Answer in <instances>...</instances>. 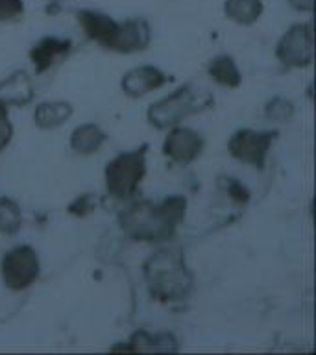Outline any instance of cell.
I'll return each instance as SVG.
<instances>
[{"instance_id": "obj_11", "label": "cell", "mask_w": 316, "mask_h": 355, "mask_svg": "<svg viewBox=\"0 0 316 355\" xmlns=\"http://www.w3.org/2000/svg\"><path fill=\"white\" fill-rule=\"evenodd\" d=\"M72 49L71 39L63 37H43L41 41L33 44L30 50V60H32L35 72H44L49 71L50 67L54 65L55 61L65 58Z\"/></svg>"}, {"instance_id": "obj_3", "label": "cell", "mask_w": 316, "mask_h": 355, "mask_svg": "<svg viewBox=\"0 0 316 355\" xmlns=\"http://www.w3.org/2000/svg\"><path fill=\"white\" fill-rule=\"evenodd\" d=\"M213 102H215V98L209 91L187 83L165 98L157 100L155 104L150 105L146 116H148V122L152 126H155L157 130H165V128L176 126L187 116L209 110Z\"/></svg>"}, {"instance_id": "obj_25", "label": "cell", "mask_w": 316, "mask_h": 355, "mask_svg": "<svg viewBox=\"0 0 316 355\" xmlns=\"http://www.w3.org/2000/svg\"><path fill=\"white\" fill-rule=\"evenodd\" d=\"M288 4L298 11H313L315 0H288Z\"/></svg>"}, {"instance_id": "obj_19", "label": "cell", "mask_w": 316, "mask_h": 355, "mask_svg": "<svg viewBox=\"0 0 316 355\" xmlns=\"http://www.w3.org/2000/svg\"><path fill=\"white\" fill-rule=\"evenodd\" d=\"M22 226L21 207L11 198H0V233L15 235Z\"/></svg>"}, {"instance_id": "obj_7", "label": "cell", "mask_w": 316, "mask_h": 355, "mask_svg": "<svg viewBox=\"0 0 316 355\" xmlns=\"http://www.w3.org/2000/svg\"><path fill=\"white\" fill-rule=\"evenodd\" d=\"M276 58L283 65L301 69L313 63V22H299L288 28L279 39Z\"/></svg>"}, {"instance_id": "obj_12", "label": "cell", "mask_w": 316, "mask_h": 355, "mask_svg": "<svg viewBox=\"0 0 316 355\" xmlns=\"http://www.w3.org/2000/svg\"><path fill=\"white\" fill-rule=\"evenodd\" d=\"M152 32H150L148 22L144 19H128L121 22V32L116 37L115 50L122 54H132L144 50L150 44Z\"/></svg>"}, {"instance_id": "obj_6", "label": "cell", "mask_w": 316, "mask_h": 355, "mask_svg": "<svg viewBox=\"0 0 316 355\" xmlns=\"http://www.w3.org/2000/svg\"><path fill=\"white\" fill-rule=\"evenodd\" d=\"M277 132L270 130H252V128H244L238 130L231 135L227 150L229 154L240 163H246L255 168H265L266 157L270 152V146L276 139Z\"/></svg>"}, {"instance_id": "obj_1", "label": "cell", "mask_w": 316, "mask_h": 355, "mask_svg": "<svg viewBox=\"0 0 316 355\" xmlns=\"http://www.w3.org/2000/svg\"><path fill=\"white\" fill-rule=\"evenodd\" d=\"M187 198L170 196L159 204L137 202L121 215V227L128 237L143 243H161L176 233V227L185 218Z\"/></svg>"}, {"instance_id": "obj_24", "label": "cell", "mask_w": 316, "mask_h": 355, "mask_svg": "<svg viewBox=\"0 0 316 355\" xmlns=\"http://www.w3.org/2000/svg\"><path fill=\"white\" fill-rule=\"evenodd\" d=\"M93 209H94V204H93V196H91V194H83V196H80L76 202H72V204L69 205V213L78 216H85Z\"/></svg>"}, {"instance_id": "obj_21", "label": "cell", "mask_w": 316, "mask_h": 355, "mask_svg": "<svg viewBox=\"0 0 316 355\" xmlns=\"http://www.w3.org/2000/svg\"><path fill=\"white\" fill-rule=\"evenodd\" d=\"M24 13V0H0V22L11 21Z\"/></svg>"}, {"instance_id": "obj_9", "label": "cell", "mask_w": 316, "mask_h": 355, "mask_svg": "<svg viewBox=\"0 0 316 355\" xmlns=\"http://www.w3.org/2000/svg\"><path fill=\"white\" fill-rule=\"evenodd\" d=\"M78 22L89 39H93L105 49L115 50L116 37L121 32V22H116L113 17L96 10L78 11Z\"/></svg>"}, {"instance_id": "obj_15", "label": "cell", "mask_w": 316, "mask_h": 355, "mask_svg": "<svg viewBox=\"0 0 316 355\" xmlns=\"http://www.w3.org/2000/svg\"><path fill=\"white\" fill-rule=\"evenodd\" d=\"M265 11L263 0H226L224 2V13L229 21L249 26L259 21V17Z\"/></svg>"}, {"instance_id": "obj_20", "label": "cell", "mask_w": 316, "mask_h": 355, "mask_svg": "<svg viewBox=\"0 0 316 355\" xmlns=\"http://www.w3.org/2000/svg\"><path fill=\"white\" fill-rule=\"evenodd\" d=\"M266 116H270L272 121H279V122H287L292 119L294 115V105L290 100L283 98V96H276L272 98L265 107Z\"/></svg>"}, {"instance_id": "obj_8", "label": "cell", "mask_w": 316, "mask_h": 355, "mask_svg": "<svg viewBox=\"0 0 316 355\" xmlns=\"http://www.w3.org/2000/svg\"><path fill=\"white\" fill-rule=\"evenodd\" d=\"M202 150L204 139L191 128H174L163 143V152L166 157H170L179 165H191L193 161L198 159Z\"/></svg>"}, {"instance_id": "obj_4", "label": "cell", "mask_w": 316, "mask_h": 355, "mask_svg": "<svg viewBox=\"0 0 316 355\" xmlns=\"http://www.w3.org/2000/svg\"><path fill=\"white\" fill-rule=\"evenodd\" d=\"M146 144L132 152H122L105 166V187L116 198H128L137 191L146 174Z\"/></svg>"}, {"instance_id": "obj_5", "label": "cell", "mask_w": 316, "mask_h": 355, "mask_svg": "<svg viewBox=\"0 0 316 355\" xmlns=\"http://www.w3.org/2000/svg\"><path fill=\"white\" fill-rule=\"evenodd\" d=\"M39 270H41V263L37 252L28 244L11 248L0 263L2 282L11 291H24L30 287L39 277Z\"/></svg>"}, {"instance_id": "obj_17", "label": "cell", "mask_w": 316, "mask_h": 355, "mask_svg": "<svg viewBox=\"0 0 316 355\" xmlns=\"http://www.w3.org/2000/svg\"><path fill=\"white\" fill-rule=\"evenodd\" d=\"M72 115V105L69 102H44L35 110V124L43 130H54V128L65 124Z\"/></svg>"}, {"instance_id": "obj_23", "label": "cell", "mask_w": 316, "mask_h": 355, "mask_svg": "<svg viewBox=\"0 0 316 355\" xmlns=\"http://www.w3.org/2000/svg\"><path fill=\"white\" fill-rule=\"evenodd\" d=\"M226 189H227V193H229V196H231L235 202H238V204H246V202L249 200L248 189L244 187L240 182H237V180H233V178H227Z\"/></svg>"}, {"instance_id": "obj_22", "label": "cell", "mask_w": 316, "mask_h": 355, "mask_svg": "<svg viewBox=\"0 0 316 355\" xmlns=\"http://www.w3.org/2000/svg\"><path fill=\"white\" fill-rule=\"evenodd\" d=\"M11 137H13V126L8 116V105L0 102V152L10 144Z\"/></svg>"}, {"instance_id": "obj_16", "label": "cell", "mask_w": 316, "mask_h": 355, "mask_svg": "<svg viewBox=\"0 0 316 355\" xmlns=\"http://www.w3.org/2000/svg\"><path fill=\"white\" fill-rule=\"evenodd\" d=\"M207 71H209V76L224 87L237 89L243 82V74L238 71L237 63L231 55H216L215 60H211Z\"/></svg>"}, {"instance_id": "obj_10", "label": "cell", "mask_w": 316, "mask_h": 355, "mask_svg": "<svg viewBox=\"0 0 316 355\" xmlns=\"http://www.w3.org/2000/svg\"><path fill=\"white\" fill-rule=\"evenodd\" d=\"M172 78L168 74H165L163 71H159L157 67H137V69H132L124 74L121 82L122 91L132 96V98H139V96H144L148 94L150 91L154 89L163 87L165 83L170 82Z\"/></svg>"}, {"instance_id": "obj_14", "label": "cell", "mask_w": 316, "mask_h": 355, "mask_svg": "<svg viewBox=\"0 0 316 355\" xmlns=\"http://www.w3.org/2000/svg\"><path fill=\"white\" fill-rule=\"evenodd\" d=\"M139 349H163V352H176L177 344L172 335L161 333V335H150L146 331L133 333L132 338L124 344L113 346L111 352H139Z\"/></svg>"}, {"instance_id": "obj_13", "label": "cell", "mask_w": 316, "mask_h": 355, "mask_svg": "<svg viewBox=\"0 0 316 355\" xmlns=\"http://www.w3.org/2000/svg\"><path fill=\"white\" fill-rule=\"evenodd\" d=\"M33 87L26 72H15L8 80L0 82V102L11 105H24L32 102Z\"/></svg>"}, {"instance_id": "obj_2", "label": "cell", "mask_w": 316, "mask_h": 355, "mask_svg": "<svg viewBox=\"0 0 316 355\" xmlns=\"http://www.w3.org/2000/svg\"><path fill=\"white\" fill-rule=\"evenodd\" d=\"M150 294L159 302L185 300L193 291V274L182 250H159L144 263Z\"/></svg>"}, {"instance_id": "obj_18", "label": "cell", "mask_w": 316, "mask_h": 355, "mask_svg": "<svg viewBox=\"0 0 316 355\" xmlns=\"http://www.w3.org/2000/svg\"><path fill=\"white\" fill-rule=\"evenodd\" d=\"M105 139H107V135L100 130V126L83 124L72 132L71 146L76 150L78 154H94L105 143Z\"/></svg>"}]
</instances>
